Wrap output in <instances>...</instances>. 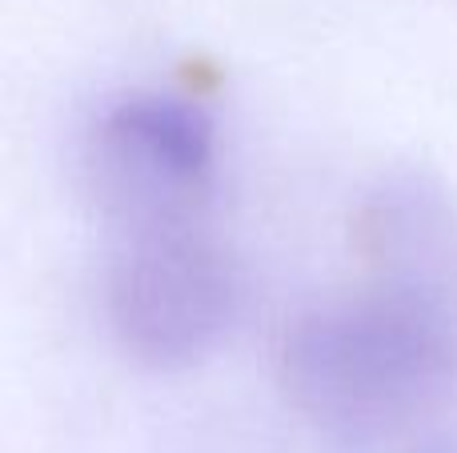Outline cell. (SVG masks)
Wrapping results in <instances>:
<instances>
[{
  "label": "cell",
  "instance_id": "3957f363",
  "mask_svg": "<svg viewBox=\"0 0 457 453\" xmlns=\"http://www.w3.org/2000/svg\"><path fill=\"white\" fill-rule=\"evenodd\" d=\"M88 193L117 233L201 221L217 173V133L181 96H125L85 149Z\"/></svg>",
  "mask_w": 457,
  "mask_h": 453
},
{
  "label": "cell",
  "instance_id": "5b68a950",
  "mask_svg": "<svg viewBox=\"0 0 457 453\" xmlns=\"http://www.w3.org/2000/svg\"><path fill=\"white\" fill-rule=\"evenodd\" d=\"M413 453H457V433L453 438H442V441H429V446H421Z\"/></svg>",
  "mask_w": 457,
  "mask_h": 453
},
{
  "label": "cell",
  "instance_id": "7a4b0ae2",
  "mask_svg": "<svg viewBox=\"0 0 457 453\" xmlns=\"http://www.w3.org/2000/svg\"><path fill=\"white\" fill-rule=\"evenodd\" d=\"M237 309L233 261L201 221L117 233L104 317L145 369H189L225 337Z\"/></svg>",
  "mask_w": 457,
  "mask_h": 453
},
{
  "label": "cell",
  "instance_id": "6da1fadb",
  "mask_svg": "<svg viewBox=\"0 0 457 453\" xmlns=\"http://www.w3.org/2000/svg\"><path fill=\"white\" fill-rule=\"evenodd\" d=\"M281 382L297 414L345 453L453 438L457 297L361 277L285 329Z\"/></svg>",
  "mask_w": 457,
  "mask_h": 453
},
{
  "label": "cell",
  "instance_id": "277c9868",
  "mask_svg": "<svg viewBox=\"0 0 457 453\" xmlns=\"http://www.w3.org/2000/svg\"><path fill=\"white\" fill-rule=\"evenodd\" d=\"M365 277L457 297V201L426 173L386 177L353 221Z\"/></svg>",
  "mask_w": 457,
  "mask_h": 453
}]
</instances>
